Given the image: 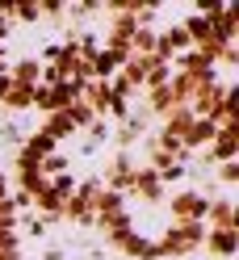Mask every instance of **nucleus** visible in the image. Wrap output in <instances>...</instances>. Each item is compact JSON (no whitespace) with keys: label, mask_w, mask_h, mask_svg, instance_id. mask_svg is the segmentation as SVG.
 <instances>
[{"label":"nucleus","mask_w":239,"mask_h":260,"mask_svg":"<svg viewBox=\"0 0 239 260\" xmlns=\"http://www.w3.org/2000/svg\"><path fill=\"white\" fill-rule=\"evenodd\" d=\"M239 9L172 5L164 29L88 96L34 122L13 198L118 260L235 252Z\"/></svg>","instance_id":"1"},{"label":"nucleus","mask_w":239,"mask_h":260,"mask_svg":"<svg viewBox=\"0 0 239 260\" xmlns=\"http://www.w3.org/2000/svg\"><path fill=\"white\" fill-rule=\"evenodd\" d=\"M172 5H0V109L46 118L143 55Z\"/></svg>","instance_id":"2"},{"label":"nucleus","mask_w":239,"mask_h":260,"mask_svg":"<svg viewBox=\"0 0 239 260\" xmlns=\"http://www.w3.org/2000/svg\"><path fill=\"white\" fill-rule=\"evenodd\" d=\"M0 260H25L21 256V206L13 198L5 168H0Z\"/></svg>","instance_id":"3"}]
</instances>
